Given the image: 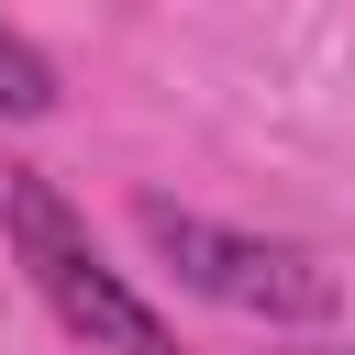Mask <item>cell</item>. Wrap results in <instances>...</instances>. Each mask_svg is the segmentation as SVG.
Returning <instances> with one entry per match:
<instances>
[{
  "label": "cell",
  "instance_id": "obj_3",
  "mask_svg": "<svg viewBox=\"0 0 355 355\" xmlns=\"http://www.w3.org/2000/svg\"><path fill=\"white\" fill-rule=\"evenodd\" d=\"M44 111H55V67H44L33 33L0 22V122H44Z\"/></svg>",
  "mask_w": 355,
  "mask_h": 355
},
{
  "label": "cell",
  "instance_id": "obj_1",
  "mask_svg": "<svg viewBox=\"0 0 355 355\" xmlns=\"http://www.w3.org/2000/svg\"><path fill=\"white\" fill-rule=\"evenodd\" d=\"M0 233H11V266L33 277V300L89 344V355H189L178 344V322L100 255V233H89V211L55 189V178H33V166H11L0 178Z\"/></svg>",
  "mask_w": 355,
  "mask_h": 355
},
{
  "label": "cell",
  "instance_id": "obj_4",
  "mask_svg": "<svg viewBox=\"0 0 355 355\" xmlns=\"http://www.w3.org/2000/svg\"><path fill=\"white\" fill-rule=\"evenodd\" d=\"M311 355H355V344H311Z\"/></svg>",
  "mask_w": 355,
  "mask_h": 355
},
{
  "label": "cell",
  "instance_id": "obj_2",
  "mask_svg": "<svg viewBox=\"0 0 355 355\" xmlns=\"http://www.w3.org/2000/svg\"><path fill=\"white\" fill-rule=\"evenodd\" d=\"M133 233L155 244V266L189 288V300H211V311H233V322H333L344 311V288H333V266L311 255V244H277V233H233V222H211V211H178V200H133Z\"/></svg>",
  "mask_w": 355,
  "mask_h": 355
}]
</instances>
